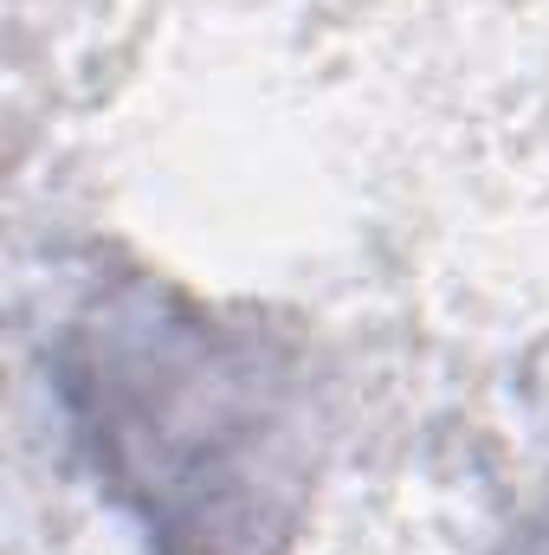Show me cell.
Returning a JSON list of instances; mask_svg holds the SVG:
<instances>
[{
	"label": "cell",
	"mask_w": 549,
	"mask_h": 555,
	"mask_svg": "<svg viewBox=\"0 0 549 555\" xmlns=\"http://www.w3.org/2000/svg\"><path fill=\"white\" fill-rule=\"evenodd\" d=\"M72 452L142 555H284L323 452L297 330L155 272H98L46 336Z\"/></svg>",
	"instance_id": "6da1fadb"
}]
</instances>
